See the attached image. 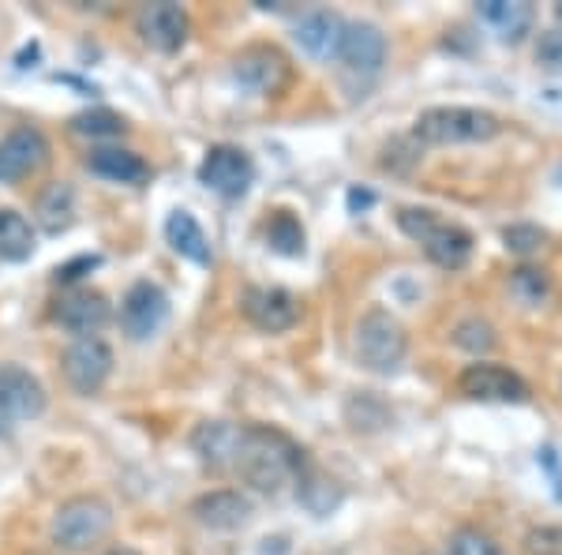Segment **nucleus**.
I'll list each match as a JSON object with an SVG mask.
<instances>
[{"instance_id": "f257e3e1", "label": "nucleus", "mask_w": 562, "mask_h": 555, "mask_svg": "<svg viewBox=\"0 0 562 555\" xmlns=\"http://www.w3.org/2000/svg\"><path fill=\"white\" fill-rule=\"evenodd\" d=\"M304 466H307L304 451L296 447L285 432L267 428V424L240 428L233 473H237L248 488L262 491V496H278L281 488L296 485V477L304 473Z\"/></svg>"}, {"instance_id": "f03ea898", "label": "nucleus", "mask_w": 562, "mask_h": 555, "mask_svg": "<svg viewBox=\"0 0 562 555\" xmlns=\"http://www.w3.org/2000/svg\"><path fill=\"white\" fill-rule=\"evenodd\" d=\"M397 230L420 244L424 256L442 270H461L473 259V233L461 230L458 222L439 218L428 207H402L397 211Z\"/></svg>"}, {"instance_id": "7ed1b4c3", "label": "nucleus", "mask_w": 562, "mask_h": 555, "mask_svg": "<svg viewBox=\"0 0 562 555\" xmlns=\"http://www.w3.org/2000/svg\"><path fill=\"white\" fill-rule=\"evenodd\" d=\"M503 132V121L487 109L473 106H435L424 109L413 124V135L428 147H461V143H487Z\"/></svg>"}, {"instance_id": "20e7f679", "label": "nucleus", "mask_w": 562, "mask_h": 555, "mask_svg": "<svg viewBox=\"0 0 562 555\" xmlns=\"http://www.w3.org/2000/svg\"><path fill=\"white\" fill-rule=\"evenodd\" d=\"M113 530V507L102 496H71L57 507L49 522V541L60 552H90Z\"/></svg>"}, {"instance_id": "39448f33", "label": "nucleus", "mask_w": 562, "mask_h": 555, "mask_svg": "<svg viewBox=\"0 0 562 555\" xmlns=\"http://www.w3.org/2000/svg\"><path fill=\"white\" fill-rule=\"evenodd\" d=\"M352 353L375 376H394L409 357V334L386 308H371L352 331Z\"/></svg>"}, {"instance_id": "423d86ee", "label": "nucleus", "mask_w": 562, "mask_h": 555, "mask_svg": "<svg viewBox=\"0 0 562 555\" xmlns=\"http://www.w3.org/2000/svg\"><path fill=\"white\" fill-rule=\"evenodd\" d=\"M45 413V387L34 371L20 364H0V435L15 432V424L38 421Z\"/></svg>"}, {"instance_id": "0eeeda50", "label": "nucleus", "mask_w": 562, "mask_h": 555, "mask_svg": "<svg viewBox=\"0 0 562 555\" xmlns=\"http://www.w3.org/2000/svg\"><path fill=\"white\" fill-rule=\"evenodd\" d=\"M251 180H256V162L233 143H217L199 162V185H206L222 199H240L251 188Z\"/></svg>"}, {"instance_id": "6e6552de", "label": "nucleus", "mask_w": 562, "mask_h": 555, "mask_svg": "<svg viewBox=\"0 0 562 555\" xmlns=\"http://www.w3.org/2000/svg\"><path fill=\"white\" fill-rule=\"evenodd\" d=\"M60 371L76 395L94 398L113 376V349L102 338H76L60 353Z\"/></svg>"}, {"instance_id": "1a4fd4ad", "label": "nucleus", "mask_w": 562, "mask_h": 555, "mask_svg": "<svg viewBox=\"0 0 562 555\" xmlns=\"http://www.w3.org/2000/svg\"><path fill=\"white\" fill-rule=\"evenodd\" d=\"M240 312L262 334H285L301 323V300L281 286H248L240 297Z\"/></svg>"}, {"instance_id": "9d476101", "label": "nucleus", "mask_w": 562, "mask_h": 555, "mask_svg": "<svg viewBox=\"0 0 562 555\" xmlns=\"http://www.w3.org/2000/svg\"><path fill=\"white\" fill-rule=\"evenodd\" d=\"M169 323V297L154 281H135L121 300V331L132 342H150Z\"/></svg>"}, {"instance_id": "9b49d317", "label": "nucleus", "mask_w": 562, "mask_h": 555, "mask_svg": "<svg viewBox=\"0 0 562 555\" xmlns=\"http://www.w3.org/2000/svg\"><path fill=\"white\" fill-rule=\"evenodd\" d=\"M233 79L259 98H274L289 84V57L274 45H248L233 60Z\"/></svg>"}, {"instance_id": "f8f14e48", "label": "nucleus", "mask_w": 562, "mask_h": 555, "mask_svg": "<svg viewBox=\"0 0 562 555\" xmlns=\"http://www.w3.org/2000/svg\"><path fill=\"white\" fill-rule=\"evenodd\" d=\"M458 390L473 402H514L521 406L529 398V384L518 371L503 368V364H469L458 376Z\"/></svg>"}, {"instance_id": "ddd939ff", "label": "nucleus", "mask_w": 562, "mask_h": 555, "mask_svg": "<svg viewBox=\"0 0 562 555\" xmlns=\"http://www.w3.org/2000/svg\"><path fill=\"white\" fill-rule=\"evenodd\" d=\"M49 162V140L38 129H15L0 140V185H20Z\"/></svg>"}, {"instance_id": "4468645a", "label": "nucleus", "mask_w": 562, "mask_h": 555, "mask_svg": "<svg viewBox=\"0 0 562 555\" xmlns=\"http://www.w3.org/2000/svg\"><path fill=\"white\" fill-rule=\"evenodd\" d=\"M338 60L349 76L371 79L379 76L386 65V34L379 31L375 23H346L341 31V45H338Z\"/></svg>"}, {"instance_id": "2eb2a0df", "label": "nucleus", "mask_w": 562, "mask_h": 555, "mask_svg": "<svg viewBox=\"0 0 562 555\" xmlns=\"http://www.w3.org/2000/svg\"><path fill=\"white\" fill-rule=\"evenodd\" d=\"M57 326H65L76 338H98V331L113 320V308H109V297L98 293V289H71L57 300V312H53Z\"/></svg>"}, {"instance_id": "dca6fc26", "label": "nucleus", "mask_w": 562, "mask_h": 555, "mask_svg": "<svg viewBox=\"0 0 562 555\" xmlns=\"http://www.w3.org/2000/svg\"><path fill=\"white\" fill-rule=\"evenodd\" d=\"M188 31H192V20L188 12L173 0H158V4H147L139 12V34L150 49L158 53H177L184 49L188 42Z\"/></svg>"}, {"instance_id": "f3484780", "label": "nucleus", "mask_w": 562, "mask_h": 555, "mask_svg": "<svg viewBox=\"0 0 562 555\" xmlns=\"http://www.w3.org/2000/svg\"><path fill=\"white\" fill-rule=\"evenodd\" d=\"M256 507L244 491H233V488H217V491H206L192 503V518L203 530H214V533H233L240 525L251 522Z\"/></svg>"}, {"instance_id": "a211bd4d", "label": "nucleus", "mask_w": 562, "mask_h": 555, "mask_svg": "<svg viewBox=\"0 0 562 555\" xmlns=\"http://www.w3.org/2000/svg\"><path fill=\"white\" fill-rule=\"evenodd\" d=\"M476 15L487 31H495L498 42H510V45L525 42V34L537 23V8L529 0H480Z\"/></svg>"}, {"instance_id": "6ab92c4d", "label": "nucleus", "mask_w": 562, "mask_h": 555, "mask_svg": "<svg viewBox=\"0 0 562 555\" xmlns=\"http://www.w3.org/2000/svg\"><path fill=\"white\" fill-rule=\"evenodd\" d=\"M237 443H240V428L229 421H203L192 432V451L206 469L225 473L233 469L237 458Z\"/></svg>"}, {"instance_id": "aec40b11", "label": "nucleus", "mask_w": 562, "mask_h": 555, "mask_svg": "<svg viewBox=\"0 0 562 555\" xmlns=\"http://www.w3.org/2000/svg\"><path fill=\"white\" fill-rule=\"evenodd\" d=\"M341 31H346V20L338 12H312L296 23V42L307 57L315 60H338V45H341Z\"/></svg>"}, {"instance_id": "412c9836", "label": "nucleus", "mask_w": 562, "mask_h": 555, "mask_svg": "<svg viewBox=\"0 0 562 555\" xmlns=\"http://www.w3.org/2000/svg\"><path fill=\"white\" fill-rule=\"evenodd\" d=\"M87 169L94 173V177H102V180H113V185H132V188H139V185H147V180H150L147 162H143L135 151H124V147L90 151Z\"/></svg>"}, {"instance_id": "4be33fe9", "label": "nucleus", "mask_w": 562, "mask_h": 555, "mask_svg": "<svg viewBox=\"0 0 562 555\" xmlns=\"http://www.w3.org/2000/svg\"><path fill=\"white\" fill-rule=\"evenodd\" d=\"M166 241L177 256L199 263V267H211V241H206L203 225L195 222L192 211H173L166 218Z\"/></svg>"}, {"instance_id": "5701e85b", "label": "nucleus", "mask_w": 562, "mask_h": 555, "mask_svg": "<svg viewBox=\"0 0 562 555\" xmlns=\"http://www.w3.org/2000/svg\"><path fill=\"white\" fill-rule=\"evenodd\" d=\"M34 241H38L34 225L20 211H12V207H0V259L26 263L34 256V248H38Z\"/></svg>"}, {"instance_id": "b1692460", "label": "nucleus", "mask_w": 562, "mask_h": 555, "mask_svg": "<svg viewBox=\"0 0 562 555\" xmlns=\"http://www.w3.org/2000/svg\"><path fill=\"white\" fill-rule=\"evenodd\" d=\"M38 222L45 233H68L71 222H76V188L68 180H57L49 185L38 199Z\"/></svg>"}, {"instance_id": "393cba45", "label": "nucleus", "mask_w": 562, "mask_h": 555, "mask_svg": "<svg viewBox=\"0 0 562 555\" xmlns=\"http://www.w3.org/2000/svg\"><path fill=\"white\" fill-rule=\"evenodd\" d=\"M296 496L304 499L307 511L319 514V518L330 514L334 507L341 503V491L334 488V480H326L319 469H307V466H304L301 477H296Z\"/></svg>"}, {"instance_id": "a878e982", "label": "nucleus", "mask_w": 562, "mask_h": 555, "mask_svg": "<svg viewBox=\"0 0 562 555\" xmlns=\"http://www.w3.org/2000/svg\"><path fill=\"white\" fill-rule=\"evenodd\" d=\"M267 244L278 256H304V225L289 211H278L267 222Z\"/></svg>"}, {"instance_id": "bb28decb", "label": "nucleus", "mask_w": 562, "mask_h": 555, "mask_svg": "<svg viewBox=\"0 0 562 555\" xmlns=\"http://www.w3.org/2000/svg\"><path fill=\"white\" fill-rule=\"evenodd\" d=\"M124 116L113 113V109H90V113L71 116V132L79 135H94V140H113V135H124Z\"/></svg>"}, {"instance_id": "cd10ccee", "label": "nucleus", "mask_w": 562, "mask_h": 555, "mask_svg": "<svg viewBox=\"0 0 562 555\" xmlns=\"http://www.w3.org/2000/svg\"><path fill=\"white\" fill-rule=\"evenodd\" d=\"M510 293L521 300V304H529V308H537L543 297L551 293V281L543 270L537 267H521V270H514L510 275Z\"/></svg>"}, {"instance_id": "c85d7f7f", "label": "nucleus", "mask_w": 562, "mask_h": 555, "mask_svg": "<svg viewBox=\"0 0 562 555\" xmlns=\"http://www.w3.org/2000/svg\"><path fill=\"white\" fill-rule=\"evenodd\" d=\"M454 345L469 353H487L495 345V331L487 320H461L458 331H454Z\"/></svg>"}, {"instance_id": "c756f323", "label": "nucleus", "mask_w": 562, "mask_h": 555, "mask_svg": "<svg viewBox=\"0 0 562 555\" xmlns=\"http://www.w3.org/2000/svg\"><path fill=\"white\" fill-rule=\"evenodd\" d=\"M447 555H503V552H498V544L487 533H480V530H458L454 536H450Z\"/></svg>"}, {"instance_id": "7c9ffc66", "label": "nucleus", "mask_w": 562, "mask_h": 555, "mask_svg": "<svg viewBox=\"0 0 562 555\" xmlns=\"http://www.w3.org/2000/svg\"><path fill=\"white\" fill-rule=\"evenodd\" d=\"M503 241L514 256H532V252L543 244V233L537 225H510V230H503Z\"/></svg>"}, {"instance_id": "2f4dec72", "label": "nucleus", "mask_w": 562, "mask_h": 555, "mask_svg": "<svg viewBox=\"0 0 562 555\" xmlns=\"http://www.w3.org/2000/svg\"><path fill=\"white\" fill-rule=\"evenodd\" d=\"M537 60L543 68L562 71V26H551V31L540 34L537 42Z\"/></svg>"}, {"instance_id": "473e14b6", "label": "nucleus", "mask_w": 562, "mask_h": 555, "mask_svg": "<svg viewBox=\"0 0 562 555\" xmlns=\"http://www.w3.org/2000/svg\"><path fill=\"white\" fill-rule=\"evenodd\" d=\"M525 548H529V555H562V530H551V525L532 530L525 536Z\"/></svg>"}, {"instance_id": "72a5a7b5", "label": "nucleus", "mask_w": 562, "mask_h": 555, "mask_svg": "<svg viewBox=\"0 0 562 555\" xmlns=\"http://www.w3.org/2000/svg\"><path fill=\"white\" fill-rule=\"evenodd\" d=\"M90 267H98V259L90 256V259H79V263H71V267H60L57 270V281H71V278H79L76 270H90Z\"/></svg>"}, {"instance_id": "f704fd0d", "label": "nucleus", "mask_w": 562, "mask_h": 555, "mask_svg": "<svg viewBox=\"0 0 562 555\" xmlns=\"http://www.w3.org/2000/svg\"><path fill=\"white\" fill-rule=\"evenodd\" d=\"M102 555H139V552H135V548H109Z\"/></svg>"}, {"instance_id": "c9c22d12", "label": "nucleus", "mask_w": 562, "mask_h": 555, "mask_svg": "<svg viewBox=\"0 0 562 555\" xmlns=\"http://www.w3.org/2000/svg\"><path fill=\"white\" fill-rule=\"evenodd\" d=\"M555 15H559V23H562V0H559V4H555Z\"/></svg>"}]
</instances>
